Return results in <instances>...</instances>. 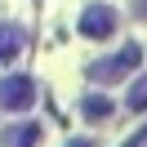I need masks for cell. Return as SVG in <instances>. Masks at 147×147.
Instances as JSON below:
<instances>
[{
	"label": "cell",
	"instance_id": "cell-7",
	"mask_svg": "<svg viewBox=\"0 0 147 147\" xmlns=\"http://www.w3.org/2000/svg\"><path fill=\"white\" fill-rule=\"evenodd\" d=\"M129 94H134V98H129V107H134V111H143V107H147V76H143V80H138Z\"/></svg>",
	"mask_w": 147,
	"mask_h": 147
},
{
	"label": "cell",
	"instance_id": "cell-2",
	"mask_svg": "<svg viewBox=\"0 0 147 147\" xmlns=\"http://www.w3.org/2000/svg\"><path fill=\"white\" fill-rule=\"evenodd\" d=\"M36 98V85L27 76H9V80H0V107L5 111H18V107H31Z\"/></svg>",
	"mask_w": 147,
	"mask_h": 147
},
{
	"label": "cell",
	"instance_id": "cell-3",
	"mask_svg": "<svg viewBox=\"0 0 147 147\" xmlns=\"http://www.w3.org/2000/svg\"><path fill=\"white\" fill-rule=\"evenodd\" d=\"M116 27H120V22H116V9H107V5H94V9H85V22H80V31H85V36L107 40Z\"/></svg>",
	"mask_w": 147,
	"mask_h": 147
},
{
	"label": "cell",
	"instance_id": "cell-1",
	"mask_svg": "<svg viewBox=\"0 0 147 147\" xmlns=\"http://www.w3.org/2000/svg\"><path fill=\"white\" fill-rule=\"evenodd\" d=\"M138 58H143V49L129 45V49H120V54H111L107 63H94L89 76H94V80H120L125 71H134V67H138Z\"/></svg>",
	"mask_w": 147,
	"mask_h": 147
},
{
	"label": "cell",
	"instance_id": "cell-6",
	"mask_svg": "<svg viewBox=\"0 0 147 147\" xmlns=\"http://www.w3.org/2000/svg\"><path fill=\"white\" fill-rule=\"evenodd\" d=\"M107 111H111V102H107V98H85V116H89V120H102Z\"/></svg>",
	"mask_w": 147,
	"mask_h": 147
},
{
	"label": "cell",
	"instance_id": "cell-5",
	"mask_svg": "<svg viewBox=\"0 0 147 147\" xmlns=\"http://www.w3.org/2000/svg\"><path fill=\"white\" fill-rule=\"evenodd\" d=\"M36 129L40 125H9V134H5V143H9V147H36Z\"/></svg>",
	"mask_w": 147,
	"mask_h": 147
},
{
	"label": "cell",
	"instance_id": "cell-4",
	"mask_svg": "<svg viewBox=\"0 0 147 147\" xmlns=\"http://www.w3.org/2000/svg\"><path fill=\"white\" fill-rule=\"evenodd\" d=\"M18 45H22V27H0V63H9L13 54H18Z\"/></svg>",
	"mask_w": 147,
	"mask_h": 147
}]
</instances>
